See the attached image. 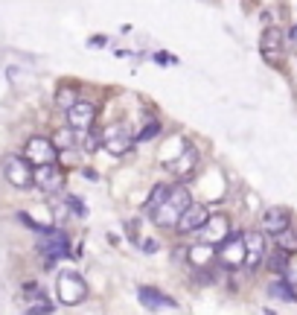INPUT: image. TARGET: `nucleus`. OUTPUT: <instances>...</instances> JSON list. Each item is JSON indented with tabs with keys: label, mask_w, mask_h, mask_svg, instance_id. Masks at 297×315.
<instances>
[{
	"label": "nucleus",
	"mask_w": 297,
	"mask_h": 315,
	"mask_svg": "<svg viewBox=\"0 0 297 315\" xmlns=\"http://www.w3.org/2000/svg\"><path fill=\"white\" fill-rule=\"evenodd\" d=\"M56 295L64 306H79L84 298H88V283L79 271L73 268H64L58 271V280H56Z\"/></svg>",
	"instance_id": "1"
},
{
	"label": "nucleus",
	"mask_w": 297,
	"mask_h": 315,
	"mask_svg": "<svg viewBox=\"0 0 297 315\" xmlns=\"http://www.w3.org/2000/svg\"><path fill=\"white\" fill-rule=\"evenodd\" d=\"M99 137H102V149L108 152V155H114V158L126 155V152L134 146V134L128 132V126H126V123L108 126V129L99 134Z\"/></svg>",
	"instance_id": "2"
},
{
	"label": "nucleus",
	"mask_w": 297,
	"mask_h": 315,
	"mask_svg": "<svg viewBox=\"0 0 297 315\" xmlns=\"http://www.w3.org/2000/svg\"><path fill=\"white\" fill-rule=\"evenodd\" d=\"M56 146H52V140L44 137V134H32L30 140H26V149H24V161L26 164H35V166H47L56 161Z\"/></svg>",
	"instance_id": "3"
},
{
	"label": "nucleus",
	"mask_w": 297,
	"mask_h": 315,
	"mask_svg": "<svg viewBox=\"0 0 297 315\" xmlns=\"http://www.w3.org/2000/svg\"><path fill=\"white\" fill-rule=\"evenodd\" d=\"M3 175L12 187H20V190L32 187V166L24 161V155H6L3 158Z\"/></svg>",
	"instance_id": "4"
},
{
	"label": "nucleus",
	"mask_w": 297,
	"mask_h": 315,
	"mask_svg": "<svg viewBox=\"0 0 297 315\" xmlns=\"http://www.w3.org/2000/svg\"><path fill=\"white\" fill-rule=\"evenodd\" d=\"M38 251H41V257H44L47 263H56V260L67 257V236H64V231H58V228H47V231L41 233V239H38Z\"/></svg>",
	"instance_id": "5"
},
{
	"label": "nucleus",
	"mask_w": 297,
	"mask_h": 315,
	"mask_svg": "<svg viewBox=\"0 0 297 315\" xmlns=\"http://www.w3.org/2000/svg\"><path fill=\"white\" fill-rule=\"evenodd\" d=\"M216 257L228 265V268L245 265V242H242V233H230V236L216 248Z\"/></svg>",
	"instance_id": "6"
},
{
	"label": "nucleus",
	"mask_w": 297,
	"mask_h": 315,
	"mask_svg": "<svg viewBox=\"0 0 297 315\" xmlns=\"http://www.w3.org/2000/svg\"><path fill=\"white\" fill-rule=\"evenodd\" d=\"M32 184L41 190V193H58L64 187V175L56 164H47V166H35L32 169Z\"/></svg>",
	"instance_id": "7"
},
{
	"label": "nucleus",
	"mask_w": 297,
	"mask_h": 315,
	"mask_svg": "<svg viewBox=\"0 0 297 315\" xmlns=\"http://www.w3.org/2000/svg\"><path fill=\"white\" fill-rule=\"evenodd\" d=\"M242 242H245V268H260V263L265 260V233L262 231H250V233H242Z\"/></svg>",
	"instance_id": "8"
},
{
	"label": "nucleus",
	"mask_w": 297,
	"mask_h": 315,
	"mask_svg": "<svg viewBox=\"0 0 297 315\" xmlns=\"http://www.w3.org/2000/svg\"><path fill=\"white\" fill-rule=\"evenodd\" d=\"M201 236H204V245H222L228 236H230V222H228V216H210L207 222H204V228H201Z\"/></svg>",
	"instance_id": "9"
},
{
	"label": "nucleus",
	"mask_w": 297,
	"mask_h": 315,
	"mask_svg": "<svg viewBox=\"0 0 297 315\" xmlns=\"http://www.w3.org/2000/svg\"><path fill=\"white\" fill-rule=\"evenodd\" d=\"M207 219H210L207 207L192 201V204H190V207H186V210L178 216V225H175V228H178L181 233H196V231H201V228H204V222H207Z\"/></svg>",
	"instance_id": "10"
},
{
	"label": "nucleus",
	"mask_w": 297,
	"mask_h": 315,
	"mask_svg": "<svg viewBox=\"0 0 297 315\" xmlns=\"http://www.w3.org/2000/svg\"><path fill=\"white\" fill-rule=\"evenodd\" d=\"M94 120H96V105H94V102H82V100H79L70 111H67V123H70L73 132H84V129H90Z\"/></svg>",
	"instance_id": "11"
},
{
	"label": "nucleus",
	"mask_w": 297,
	"mask_h": 315,
	"mask_svg": "<svg viewBox=\"0 0 297 315\" xmlns=\"http://www.w3.org/2000/svg\"><path fill=\"white\" fill-rule=\"evenodd\" d=\"M292 228V216L286 207H268L262 213V231L271 233V236H280Z\"/></svg>",
	"instance_id": "12"
},
{
	"label": "nucleus",
	"mask_w": 297,
	"mask_h": 315,
	"mask_svg": "<svg viewBox=\"0 0 297 315\" xmlns=\"http://www.w3.org/2000/svg\"><path fill=\"white\" fill-rule=\"evenodd\" d=\"M137 298H140V303H143L146 309H152V312H158V309H175V306H178L169 295H164L160 289H152V286H137Z\"/></svg>",
	"instance_id": "13"
},
{
	"label": "nucleus",
	"mask_w": 297,
	"mask_h": 315,
	"mask_svg": "<svg viewBox=\"0 0 297 315\" xmlns=\"http://www.w3.org/2000/svg\"><path fill=\"white\" fill-rule=\"evenodd\" d=\"M260 50H262L265 62H271V65H277L282 56V33L277 27H268L262 33V41H260Z\"/></svg>",
	"instance_id": "14"
},
{
	"label": "nucleus",
	"mask_w": 297,
	"mask_h": 315,
	"mask_svg": "<svg viewBox=\"0 0 297 315\" xmlns=\"http://www.w3.org/2000/svg\"><path fill=\"white\" fill-rule=\"evenodd\" d=\"M196 164H198V152L192 149V146H184V152L175 158V161H166V166L175 172V175H190L192 169H196Z\"/></svg>",
	"instance_id": "15"
},
{
	"label": "nucleus",
	"mask_w": 297,
	"mask_h": 315,
	"mask_svg": "<svg viewBox=\"0 0 297 315\" xmlns=\"http://www.w3.org/2000/svg\"><path fill=\"white\" fill-rule=\"evenodd\" d=\"M166 204L175 210V213L181 216L190 204H192V199H190V190L184 187V184H175V187H169V193H166Z\"/></svg>",
	"instance_id": "16"
},
{
	"label": "nucleus",
	"mask_w": 297,
	"mask_h": 315,
	"mask_svg": "<svg viewBox=\"0 0 297 315\" xmlns=\"http://www.w3.org/2000/svg\"><path fill=\"white\" fill-rule=\"evenodd\" d=\"M216 257V248H210V245H192V248L186 251V260H190V265H196L198 271H204L207 268V263Z\"/></svg>",
	"instance_id": "17"
},
{
	"label": "nucleus",
	"mask_w": 297,
	"mask_h": 315,
	"mask_svg": "<svg viewBox=\"0 0 297 315\" xmlns=\"http://www.w3.org/2000/svg\"><path fill=\"white\" fill-rule=\"evenodd\" d=\"M76 102H79V100H76V88H73V85H62V88L56 91V108L70 111Z\"/></svg>",
	"instance_id": "18"
},
{
	"label": "nucleus",
	"mask_w": 297,
	"mask_h": 315,
	"mask_svg": "<svg viewBox=\"0 0 297 315\" xmlns=\"http://www.w3.org/2000/svg\"><path fill=\"white\" fill-rule=\"evenodd\" d=\"M268 295H274V298H280V300H288V303H294V300H297L294 286L286 283V280H274L271 286H268Z\"/></svg>",
	"instance_id": "19"
},
{
	"label": "nucleus",
	"mask_w": 297,
	"mask_h": 315,
	"mask_svg": "<svg viewBox=\"0 0 297 315\" xmlns=\"http://www.w3.org/2000/svg\"><path fill=\"white\" fill-rule=\"evenodd\" d=\"M50 140H52L56 152L58 149H73V146H76V132H73V129H58Z\"/></svg>",
	"instance_id": "20"
},
{
	"label": "nucleus",
	"mask_w": 297,
	"mask_h": 315,
	"mask_svg": "<svg viewBox=\"0 0 297 315\" xmlns=\"http://www.w3.org/2000/svg\"><path fill=\"white\" fill-rule=\"evenodd\" d=\"M166 193H169V187H166V184H154V187H152V193H148V199H146V210H148V213H154V210L164 204Z\"/></svg>",
	"instance_id": "21"
},
{
	"label": "nucleus",
	"mask_w": 297,
	"mask_h": 315,
	"mask_svg": "<svg viewBox=\"0 0 297 315\" xmlns=\"http://www.w3.org/2000/svg\"><path fill=\"white\" fill-rule=\"evenodd\" d=\"M277 239H280V251H282V254H292V251H297V236L292 233V228H288L286 233H280Z\"/></svg>",
	"instance_id": "22"
},
{
	"label": "nucleus",
	"mask_w": 297,
	"mask_h": 315,
	"mask_svg": "<svg viewBox=\"0 0 297 315\" xmlns=\"http://www.w3.org/2000/svg\"><path fill=\"white\" fill-rule=\"evenodd\" d=\"M158 134H160V123H148L146 129H143V132H140L137 137H134V140H137V143H146V140L158 137Z\"/></svg>",
	"instance_id": "23"
},
{
	"label": "nucleus",
	"mask_w": 297,
	"mask_h": 315,
	"mask_svg": "<svg viewBox=\"0 0 297 315\" xmlns=\"http://www.w3.org/2000/svg\"><path fill=\"white\" fill-rule=\"evenodd\" d=\"M126 236H128V242H132V245L140 242V222H137V219L126 222Z\"/></svg>",
	"instance_id": "24"
},
{
	"label": "nucleus",
	"mask_w": 297,
	"mask_h": 315,
	"mask_svg": "<svg viewBox=\"0 0 297 315\" xmlns=\"http://www.w3.org/2000/svg\"><path fill=\"white\" fill-rule=\"evenodd\" d=\"M268 265H271V268H274V271H288V268H286V254H282V251H277V254H271V260H268Z\"/></svg>",
	"instance_id": "25"
},
{
	"label": "nucleus",
	"mask_w": 297,
	"mask_h": 315,
	"mask_svg": "<svg viewBox=\"0 0 297 315\" xmlns=\"http://www.w3.org/2000/svg\"><path fill=\"white\" fill-rule=\"evenodd\" d=\"M18 219H20V222H24L26 228H32V231H38V233L47 231V228H44V225H38V222H35V219H32L30 213H26V210H20V213H18Z\"/></svg>",
	"instance_id": "26"
},
{
	"label": "nucleus",
	"mask_w": 297,
	"mask_h": 315,
	"mask_svg": "<svg viewBox=\"0 0 297 315\" xmlns=\"http://www.w3.org/2000/svg\"><path fill=\"white\" fill-rule=\"evenodd\" d=\"M67 204H70V210H73V213L76 216H84L88 213V210H84V204H82V199H79V196H67Z\"/></svg>",
	"instance_id": "27"
},
{
	"label": "nucleus",
	"mask_w": 297,
	"mask_h": 315,
	"mask_svg": "<svg viewBox=\"0 0 297 315\" xmlns=\"http://www.w3.org/2000/svg\"><path fill=\"white\" fill-rule=\"evenodd\" d=\"M99 146H102V137H99V134H88V140H84V149L94 152V149H99Z\"/></svg>",
	"instance_id": "28"
},
{
	"label": "nucleus",
	"mask_w": 297,
	"mask_h": 315,
	"mask_svg": "<svg viewBox=\"0 0 297 315\" xmlns=\"http://www.w3.org/2000/svg\"><path fill=\"white\" fill-rule=\"evenodd\" d=\"M154 62H158V65H178V59L169 56V53H154Z\"/></svg>",
	"instance_id": "29"
},
{
	"label": "nucleus",
	"mask_w": 297,
	"mask_h": 315,
	"mask_svg": "<svg viewBox=\"0 0 297 315\" xmlns=\"http://www.w3.org/2000/svg\"><path fill=\"white\" fill-rule=\"evenodd\" d=\"M88 47H105V35H94V38L88 41Z\"/></svg>",
	"instance_id": "30"
},
{
	"label": "nucleus",
	"mask_w": 297,
	"mask_h": 315,
	"mask_svg": "<svg viewBox=\"0 0 297 315\" xmlns=\"http://www.w3.org/2000/svg\"><path fill=\"white\" fill-rule=\"evenodd\" d=\"M143 251H146V254H154V251H158V242H154V239H146V242H143Z\"/></svg>",
	"instance_id": "31"
},
{
	"label": "nucleus",
	"mask_w": 297,
	"mask_h": 315,
	"mask_svg": "<svg viewBox=\"0 0 297 315\" xmlns=\"http://www.w3.org/2000/svg\"><path fill=\"white\" fill-rule=\"evenodd\" d=\"M288 35H292V38L297 41V27H292V33H288Z\"/></svg>",
	"instance_id": "32"
},
{
	"label": "nucleus",
	"mask_w": 297,
	"mask_h": 315,
	"mask_svg": "<svg viewBox=\"0 0 297 315\" xmlns=\"http://www.w3.org/2000/svg\"><path fill=\"white\" fill-rule=\"evenodd\" d=\"M262 315H274V312H271V309H265V312H262Z\"/></svg>",
	"instance_id": "33"
}]
</instances>
